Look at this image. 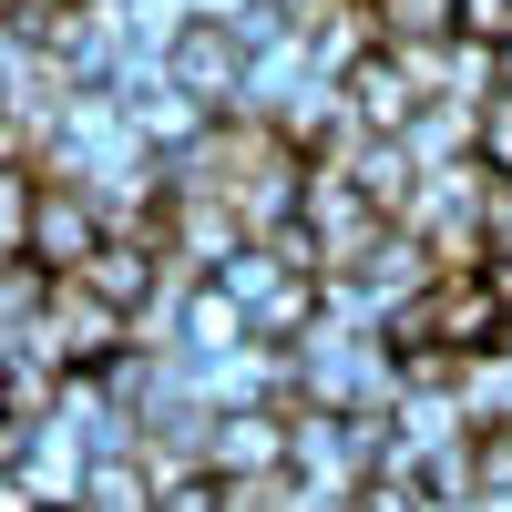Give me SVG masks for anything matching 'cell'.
Wrapping results in <instances>:
<instances>
[{"label":"cell","mask_w":512,"mask_h":512,"mask_svg":"<svg viewBox=\"0 0 512 512\" xmlns=\"http://www.w3.org/2000/svg\"><path fill=\"white\" fill-rule=\"evenodd\" d=\"M410 154L431 164V175H441V164H461V154H482V113H472V103H431V113L410 123Z\"/></svg>","instance_id":"obj_8"},{"label":"cell","mask_w":512,"mask_h":512,"mask_svg":"<svg viewBox=\"0 0 512 512\" xmlns=\"http://www.w3.org/2000/svg\"><path fill=\"white\" fill-rule=\"evenodd\" d=\"M164 82H175L185 103H205V113H236L246 82H256V52H246L236 21H185L164 41Z\"/></svg>","instance_id":"obj_2"},{"label":"cell","mask_w":512,"mask_h":512,"mask_svg":"<svg viewBox=\"0 0 512 512\" xmlns=\"http://www.w3.org/2000/svg\"><path fill=\"white\" fill-rule=\"evenodd\" d=\"M82 512H154V472L144 451H103L93 482H82Z\"/></svg>","instance_id":"obj_9"},{"label":"cell","mask_w":512,"mask_h":512,"mask_svg":"<svg viewBox=\"0 0 512 512\" xmlns=\"http://www.w3.org/2000/svg\"><path fill=\"white\" fill-rule=\"evenodd\" d=\"M461 41H512V0H461Z\"/></svg>","instance_id":"obj_11"},{"label":"cell","mask_w":512,"mask_h":512,"mask_svg":"<svg viewBox=\"0 0 512 512\" xmlns=\"http://www.w3.org/2000/svg\"><path fill=\"white\" fill-rule=\"evenodd\" d=\"M338 103H349V123H359V134H390V144H410V123L420 113H431V93H420V72L390 52V41H379V52L349 72V82H338Z\"/></svg>","instance_id":"obj_5"},{"label":"cell","mask_w":512,"mask_h":512,"mask_svg":"<svg viewBox=\"0 0 512 512\" xmlns=\"http://www.w3.org/2000/svg\"><path fill=\"white\" fill-rule=\"evenodd\" d=\"M154 512H226V472H185V482H164Z\"/></svg>","instance_id":"obj_10"},{"label":"cell","mask_w":512,"mask_h":512,"mask_svg":"<svg viewBox=\"0 0 512 512\" xmlns=\"http://www.w3.org/2000/svg\"><path fill=\"white\" fill-rule=\"evenodd\" d=\"M297 461V410H216V472H287Z\"/></svg>","instance_id":"obj_7"},{"label":"cell","mask_w":512,"mask_h":512,"mask_svg":"<svg viewBox=\"0 0 512 512\" xmlns=\"http://www.w3.org/2000/svg\"><path fill=\"white\" fill-rule=\"evenodd\" d=\"M482 164L512 175V93H492V113H482Z\"/></svg>","instance_id":"obj_12"},{"label":"cell","mask_w":512,"mask_h":512,"mask_svg":"<svg viewBox=\"0 0 512 512\" xmlns=\"http://www.w3.org/2000/svg\"><path fill=\"white\" fill-rule=\"evenodd\" d=\"M41 318H52V359H62V369H113V359L144 338V318H123L113 297H93L82 277H62Z\"/></svg>","instance_id":"obj_4"},{"label":"cell","mask_w":512,"mask_h":512,"mask_svg":"<svg viewBox=\"0 0 512 512\" xmlns=\"http://www.w3.org/2000/svg\"><path fill=\"white\" fill-rule=\"evenodd\" d=\"M502 93H512V41H502Z\"/></svg>","instance_id":"obj_13"},{"label":"cell","mask_w":512,"mask_h":512,"mask_svg":"<svg viewBox=\"0 0 512 512\" xmlns=\"http://www.w3.org/2000/svg\"><path fill=\"white\" fill-rule=\"evenodd\" d=\"M103 236H113V216H103L93 185H41V205H31V246H11V256H41L52 277H82V267L103 256Z\"/></svg>","instance_id":"obj_3"},{"label":"cell","mask_w":512,"mask_h":512,"mask_svg":"<svg viewBox=\"0 0 512 512\" xmlns=\"http://www.w3.org/2000/svg\"><path fill=\"white\" fill-rule=\"evenodd\" d=\"M175 349L195 359V369H216V359H236V349H256V318L236 308V297L205 277V287H185L175 297Z\"/></svg>","instance_id":"obj_6"},{"label":"cell","mask_w":512,"mask_h":512,"mask_svg":"<svg viewBox=\"0 0 512 512\" xmlns=\"http://www.w3.org/2000/svg\"><path fill=\"white\" fill-rule=\"evenodd\" d=\"M297 379H308V400H318V410H400L390 328H349V318H328L308 349H297Z\"/></svg>","instance_id":"obj_1"}]
</instances>
